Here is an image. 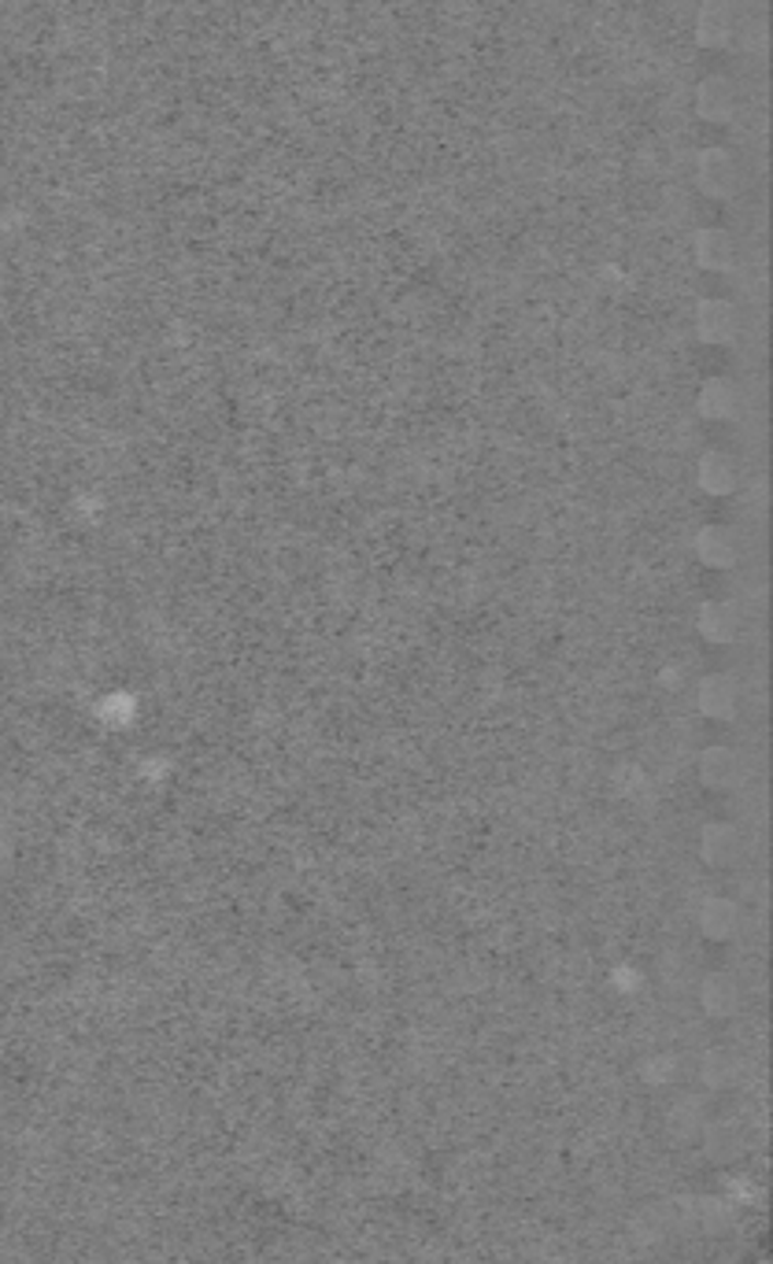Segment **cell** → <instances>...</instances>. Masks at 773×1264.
<instances>
[{
  "instance_id": "6da1fadb",
  "label": "cell",
  "mask_w": 773,
  "mask_h": 1264,
  "mask_svg": "<svg viewBox=\"0 0 773 1264\" xmlns=\"http://www.w3.org/2000/svg\"><path fill=\"white\" fill-rule=\"evenodd\" d=\"M696 182L707 196L715 201H726L740 189V163L737 156L726 152V148H707L696 159Z\"/></svg>"
},
{
  "instance_id": "7a4b0ae2",
  "label": "cell",
  "mask_w": 773,
  "mask_h": 1264,
  "mask_svg": "<svg viewBox=\"0 0 773 1264\" xmlns=\"http://www.w3.org/2000/svg\"><path fill=\"white\" fill-rule=\"evenodd\" d=\"M744 854V835L740 829H732L726 821H715L700 832V858L711 865V869H729V865L740 862Z\"/></svg>"
},
{
  "instance_id": "3957f363",
  "label": "cell",
  "mask_w": 773,
  "mask_h": 1264,
  "mask_svg": "<svg viewBox=\"0 0 773 1264\" xmlns=\"http://www.w3.org/2000/svg\"><path fill=\"white\" fill-rule=\"evenodd\" d=\"M696 703H700L703 718L729 721V718H737V710H740V688H737V681L726 676V673L703 676L700 692H696Z\"/></svg>"
},
{
  "instance_id": "277c9868",
  "label": "cell",
  "mask_w": 773,
  "mask_h": 1264,
  "mask_svg": "<svg viewBox=\"0 0 773 1264\" xmlns=\"http://www.w3.org/2000/svg\"><path fill=\"white\" fill-rule=\"evenodd\" d=\"M700 781L715 792H729L737 784H744V759L729 748H707L696 762Z\"/></svg>"
},
{
  "instance_id": "5b68a950",
  "label": "cell",
  "mask_w": 773,
  "mask_h": 1264,
  "mask_svg": "<svg viewBox=\"0 0 773 1264\" xmlns=\"http://www.w3.org/2000/svg\"><path fill=\"white\" fill-rule=\"evenodd\" d=\"M696 333L707 344H729L740 333V315L729 300H703L696 307Z\"/></svg>"
},
{
  "instance_id": "8992f818",
  "label": "cell",
  "mask_w": 773,
  "mask_h": 1264,
  "mask_svg": "<svg viewBox=\"0 0 773 1264\" xmlns=\"http://www.w3.org/2000/svg\"><path fill=\"white\" fill-rule=\"evenodd\" d=\"M737 89H732L729 78L721 75H711L703 78L700 89H696V112L700 118H707V123H729L732 112H737Z\"/></svg>"
},
{
  "instance_id": "52a82bcc",
  "label": "cell",
  "mask_w": 773,
  "mask_h": 1264,
  "mask_svg": "<svg viewBox=\"0 0 773 1264\" xmlns=\"http://www.w3.org/2000/svg\"><path fill=\"white\" fill-rule=\"evenodd\" d=\"M696 555L711 570H729V566H737L740 559V540L729 525H707V529H700L696 536Z\"/></svg>"
},
{
  "instance_id": "ba28073f",
  "label": "cell",
  "mask_w": 773,
  "mask_h": 1264,
  "mask_svg": "<svg viewBox=\"0 0 773 1264\" xmlns=\"http://www.w3.org/2000/svg\"><path fill=\"white\" fill-rule=\"evenodd\" d=\"M696 625H700L703 640H711V644H732V640H737V636H740V625H744V618H740V611H737V606H732V603L711 600V603H703V606H700Z\"/></svg>"
},
{
  "instance_id": "9c48e42d",
  "label": "cell",
  "mask_w": 773,
  "mask_h": 1264,
  "mask_svg": "<svg viewBox=\"0 0 773 1264\" xmlns=\"http://www.w3.org/2000/svg\"><path fill=\"white\" fill-rule=\"evenodd\" d=\"M732 30H737V15H732V8L726 4V0H707V4L700 8L696 42L703 48H721L732 37Z\"/></svg>"
},
{
  "instance_id": "30bf717a",
  "label": "cell",
  "mask_w": 773,
  "mask_h": 1264,
  "mask_svg": "<svg viewBox=\"0 0 773 1264\" xmlns=\"http://www.w3.org/2000/svg\"><path fill=\"white\" fill-rule=\"evenodd\" d=\"M740 403H744V396H740V388L732 385L729 377H715V382H707L700 388V414L711 418V422H729V418H737Z\"/></svg>"
},
{
  "instance_id": "8fae6325",
  "label": "cell",
  "mask_w": 773,
  "mask_h": 1264,
  "mask_svg": "<svg viewBox=\"0 0 773 1264\" xmlns=\"http://www.w3.org/2000/svg\"><path fill=\"white\" fill-rule=\"evenodd\" d=\"M696 477H700V489H703V492H711V496H729L732 489H737V481H740V466H737V459H732V455H726V452H703Z\"/></svg>"
},
{
  "instance_id": "7c38bea8",
  "label": "cell",
  "mask_w": 773,
  "mask_h": 1264,
  "mask_svg": "<svg viewBox=\"0 0 773 1264\" xmlns=\"http://www.w3.org/2000/svg\"><path fill=\"white\" fill-rule=\"evenodd\" d=\"M692 252H696V263L703 271H729L732 259H737V244H732L726 230H700Z\"/></svg>"
},
{
  "instance_id": "4fadbf2b",
  "label": "cell",
  "mask_w": 773,
  "mask_h": 1264,
  "mask_svg": "<svg viewBox=\"0 0 773 1264\" xmlns=\"http://www.w3.org/2000/svg\"><path fill=\"white\" fill-rule=\"evenodd\" d=\"M737 918L740 913L729 899H711L707 910H703V929H707V935H729Z\"/></svg>"
}]
</instances>
